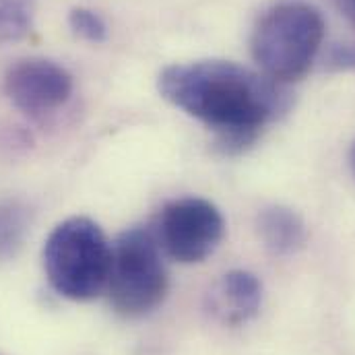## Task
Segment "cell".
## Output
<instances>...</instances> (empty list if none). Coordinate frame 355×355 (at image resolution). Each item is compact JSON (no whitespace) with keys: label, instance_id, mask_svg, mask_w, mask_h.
Segmentation results:
<instances>
[{"label":"cell","instance_id":"6da1fadb","mask_svg":"<svg viewBox=\"0 0 355 355\" xmlns=\"http://www.w3.org/2000/svg\"><path fill=\"white\" fill-rule=\"evenodd\" d=\"M159 93L213 128L225 151H244L285 107L279 83L225 60L172 64L159 75Z\"/></svg>","mask_w":355,"mask_h":355},{"label":"cell","instance_id":"7a4b0ae2","mask_svg":"<svg viewBox=\"0 0 355 355\" xmlns=\"http://www.w3.org/2000/svg\"><path fill=\"white\" fill-rule=\"evenodd\" d=\"M324 40V19L318 8L300 0L268 6L259 17L250 52L254 62L275 83L302 79L318 56Z\"/></svg>","mask_w":355,"mask_h":355},{"label":"cell","instance_id":"3957f363","mask_svg":"<svg viewBox=\"0 0 355 355\" xmlns=\"http://www.w3.org/2000/svg\"><path fill=\"white\" fill-rule=\"evenodd\" d=\"M112 246L101 227L87 217H71L54 227L44 246V270L50 285L73 302L97 297L110 279Z\"/></svg>","mask_w":355,"mask_h":355},{"label":"cell","instance_id":"277c9868","mask_svg":"<svg viewBox=\"0 0 355 355\" xmlns=\"http://www.w3.org/2000/svg\"><path fill=\"white\" fill-rule=\"evenodd\" d=\"M107 289L114 310L126 318L145 316L164 302L168 272L151 230L132 227L116 240Z\"/></svg>","mask_w":355,"mask_h":355},{"label":"cell","instance_id":"5b68a950","mask_svg":"<svg viewBox=\"0 0 355 355\" xmlns=\"http://www.w3.org/2000/svg\"><path fill=\"white\" fill-rule=\"evenodd\" d=\"M225 234L219 209L205 198H178L168 202L155 225L159 248L176 263H202L215 252Z\"/></svg>","mask_w":355,"mask_h":355},{"label":"cell","instance_id":"8992f818","mask_svg":"<svg viewBox=\"0 0 355 355\" xmlns=\"http://www.w3.org/2000/svg\"><path fill=\"white\" fill-rule=\"evenodd\" d=\"M75 91L71 73L46 58L19 60L4 75V93L29 118H44L64 107Z\"/></svg>","mask_w":355,"mask_h":355},{"label":"cell","instance_id":"52a82bcc","mask_svg":"<svg viewBox=\"0 0 355 355\" xmlns=\"http://www.w3.org/2000/svg\"><path fill=\"white\" fill-rule=\"evenodd\" d=\"M213 312L227 324H244L263 306V283L250 270H230L211 293Z\"/></svg>","mask_w":355,"mask_h":355},{"label":"cell","instance_id":"ba28073f","mask_svg":"<svg viewBox=\"0 0 355 355\" xmlns=\"http://www.w3.org/2000/svg\"><path fill=\"white\" fill-rule=\"evenodd\" d=\"M259 234L272 254L287 257L306 244V225L302 217L287 207H268L259 215Z\"/></svg>","mask_w":355,"mask_h":355},{"label":"cell","instance_id":"9c48e42d","mask_svg":"<svg viewBox=\"0 0 355 355\" xmlns=\"http://www.w3.org/2000/svg\"><path fill=\"white\" fill-rule=\"evenodd\" d=\"M29 209L19 200H0V259L17 252L29 232Z\"/></svg>","mask_w":355,"mask_h":355},{"label":"cell","instance_id":"30bf717a","mask_svg":"<svg viewBox=\"0 0 355 355\" xmlns=\"http://www.w3.org/2000/svg\"><path fill=\"white\" fill-rule=\"evenodd\" d=\"M35 0H0V46L25 37L33 27Z\"/></svg>","mask_w":355,"mask_h":355},{"label":"cell","instance_id":"8fae6325","mask_svg":"<svg viewBox=\"0 0 355 355\" xmlns=\"http://www.w3.org/2000/svg\"><path fill=\"white\" fill-rule=\"evenodd\" d=\"M69 25L75 35H79L85 42H103L107 37V25L105 21L89 8H75L69 15Z\"/></svg>","mask_w":355,"mask_h":355},{"label":"cell","instance_id":"7c38bea8","mask_svg":"<svg viewBox=\"0 0 355 355\" xmlns=\"http://www.w3.org/2000/svg\"><path fill=\"white\" fill-rule=\"evenodd\" d=\"M329 67L339 71H355V44H339L329 52Z\"/></svg>","mask_w":355,"mask_h":355},{"label":"cell","instance_id":"4fadbf2b","mask_svg":"<svg viewBox=\"0 0 355 355\" xmlns=\"http://www.w3.org/2000/svg\"><path fill=\"white\" fill-rule=\"evenodd\" d=\"M343 4H345V8L349 10V15L355 19V0H343Z\"/></svg>","mask_w":355,"mask_h":355},{"label":"cell","instance_id":"5bb4252c","mask_svg":"<svg viewBox=\"0 0 355 355\" xmlns=\"http://www.w3.org/2000/svg\"><path fill=\"white\" fill-rule=\"evenodd\" d=\"M349 166H352V170H354L355 174V145L352 147V153H349Z\"/></svg>","mask_w":355,"mask_h":355}]
</instances>
